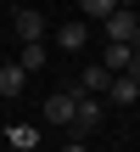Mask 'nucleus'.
I'll return each mask as SVG.
<instances>
[{"instance_id": "obj_12", "label": "nucleus", "mask_w": 140, "mask_h": 152, "mask_svg": "<svg viewBox=\"0 0 140 152\" xmlns=\"http://www.w3.org/2000/svg\"><path fill=\"white\" fill-rule=\"evenodd\" d=\"M135 90H140V85H129V79H112V85H107L112 102H135Z\"/></svg>"}, {"instance_id": "obj_6", "label": "nucleus", "mask_w": 140, "mask_h": 152, "mask_svg": "<svg viewBox=\"0 0 140 152\" xmlns=\"http://www.w3.org/2000/svg\"><path fill=\"white\" fill-rule=\"evenodd\" d=\"M129 62H135V51H123V45H107V51H101V68H107V79L129 73Z\"/></svg>"}, {"instance_id": "obj_7", "label": "nucleus", "mask_w": 140, "mask_h": 152, "mask_svg": "<svg viewBox=\"0 0 140 152\" xmlns=\"http://www.w3.org/2000/svg\"><path fill=\"white\" fill-rule=\"evenodd\" d=\"M22 85H28V73H22L17 62H6V68H0V96L11 102V96H22Z\"/></svg>"}, {"instance_id": "obj_9", "label": "nucleus", "mask_w": 140, "mask_h": 152, "mask_svg": "<svg viewBox=\"0 0 140 152\" xmlns=\"http://www.w3.org/2000/svg\"><path fill=\"white\" fill-rule=\"evenodd\" d=\"M17 68H22V73H39V68H45V39H39V45H22Z\"/></svg>"}, {"instance_id": "obj_8", "label": "nucleus", "mask_w": 140, "mask_h": 152, "mask_svg": "<svg viewBox=\"0 0 140 152\" xmlns=\"http://www.w3.org/2000/svg\"><path fill=\"white\" fill-rule=\"evenodd\" d=\"M107 85H112V79H107V68H101V62H95V68H84V79H79V90H84V96H107Z\"/></svg>"}, {"instance_id": "obj_15", "label": "nucleus", "mask_w": 140, "mask_h": 152, "mask_svg": "<svg viewBox=\"0 0 140 152\" xmlns=\"http://www.w3.org/2000/svg\"><path fill=\"white\" fill-rule=\"evenodd\" d=\"M135 102H140V90H135Z\"/></svg>"}, {"instance_id": "obj_11", "label": "nucleus", "mask_w": 140, "mask_h": 152, "mask_svg": "<svg viewBox=\"0 0 140 152\" xmlns=\"http://www.w3.org/2000/svg\"><path fill=\"white\" fill-rule=\"evenodd\" d=\"M112 11H118V0H84V17H101V23H107Z\"/></svg>"}, {"instance_id": "obj_13", "label": "nucleus", "mask_w": 140, "mask_h": 152, "mask_svg": "<svg viewBox=\"0 0 140 152\" xmlns=\"http://www.w3.org/2000/svg\"><path fill=\"white\" fill-rule=\"evenodd\" d=\"M118 79H129V85H140V51H135V62H129V73H118Z\"/></svg>"}, {"instance_id": "obj_10", "label": "nucleus", "mask_w": 140, "mask_h": 152, "mask_svg": "<svg viewBox=\"0 0 140 152\" xmlns=\"http://www.w3.org/2000/svg\"><path fill=\"white\" fill-rule=\"evenodd\" d=\"M6 141H11V147H39V130H34V124H11Z\"/></svg>"}, {"instance_id": "obj_14", "label": "nucleus", "mask_w": 140, "mask_h": 152, "mask_svg": "<svg viewBox=\"0 0 140 152\" xmlns=\"http://www.w3.org/2000/svg\"><path fill=\"white\" fill-rule=\"evenodd\" d=\"M62 152H90V147H84V141H67V147H62Z\"/></svg>"}, {"instance_id": "obj_16", "label": "nucleus", "mask_w": 140, "mask_h": 152, "mask_svg": "<svg viewBox=\"0 0 140 152\" xmlns=\"http://www.w3.org/2000/svg\"><path fill=\"white\" fill-rule=\"evenodd\" d=\"M135 17H140V11H135Z\"/></svg>"}, {"instance_id": "obj_1", "label": "nucleus", "mask_w": 140, "mask_h": 152, "mask_svg": "<svg viewBox=\"0 0 140 152\" xmlns=\"http://www.w3.org/2000/svg\"><path fill=\"white\" fill-rule=\"evenodd\" d=\"M101 113H107L101 96H79V102H73V124H67L73 135H67V141H90V135L101 130Z\"/></svg>"}, {"instance_id": "obj_3", "label": "nucleus", "mask_w": 140, "mask_h": 152, "mask_svg": "<svg viewBox=\"0 0 140 152\" xmlns=\"http://www.w3.org/2000/svg\"><path fill=\"white\" fill-rule=\"evenodd\" d=\"M11 23H17L22 45H39V39H45V11H34V6H17V11H11Z\"/></svg>"}, {"instance_id": "obj_2", "label": "nucleus", "mask_w": 140, "mask_h": 152, "mask_svg": "<svg viewBox=\"0 0 140 152\" xmlns=\"http://www.w3.org/2000/svg\"><path fill=\"white\" fill-rule=\"evenodd\" d=\"M107 45H123V51H140V17L129 6H118L107 17Z\"/></svg>"}, {"instance_id": "obj_5", "label": "nucleus", "mask_w": 140, "mask_h": 152, "mask_svg": "<svg viewBox=\"0 0 140 152\" xmlns=\"http://www.w3.org/2000/svg\"><path fill=\"white\" fill-rule=\"evenodd\" d=\"M84 39H90V28H84V23H79V17H73V23H62V28H56V45H62V51H84Z\"/></svg>"}, {"instance_id": "obj_4", "label": "nucleus", "mask_w": 140, "mask_h": 152, "mask_svg": "<svg viewBox=\"0 0 140 152\" xmlns=\"http://www.w3.org/2000/svg\"><path fill=\"white\" fill-rule=\"evenodd\" d=\"M73 102H79V90H56V96H45V107H39L45 124H62V130H67V124H73Z\"/></svg>"}]
</instances>
